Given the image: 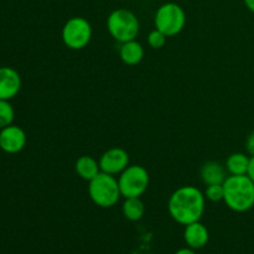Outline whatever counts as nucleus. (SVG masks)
<instances>
[{"mask_svg": "<svg viewBox=\"0 0 254 254\" xmlns=\"http://www.w3.org/2000/svg\"><path fill=\"white\" fill-rule=\"evenodd\" d=\"M205 193L197 188L181 186L169 198L168 210L176 222L188 226L201 220L205 212Z\"/></svg>", "mask_w": 254, "mask_h": 254, "instance_id": "obj_1", "label": "nucleus"}, {"mask_svg": "<svg viewBox=\"0 0 254 254\" xmlns=\"http://www.w3.org/2000/svg\"><path fill=\"white\" fill-rule=\"evenodd\" d=\"M149 174L140 165H129L118 179L121 193L124 198L140 197L149 186Z\"/></svg>", "mask_w": 254, "mask_h": 254, "instance_id": "obj_6", "label": "nucleus"}, {"mask_svg": "<svg viewBox=\"0 0 254 254\" xmlns=\"http://www.w3.org/2000/svg\"><path fill=\"white\" fill-rule=\"evenodd\" d=\"M246 149L251 156H254V131L250 134V136L246 140Z\"/></svg>", "mask_w": 254, "mask_h": 254, "instance_id": "obj_20", "label": "nucleus"}, {"mask_svg": "<svg viewBox=\"0 0 254 254\" xmlns=\"http://www.w3.org/2000/svg\"><path fill=\"white\" fill-rule=\"evenodd\" d=\"M251 158L247 154L233 153L226 160V170L230 175H247Z\"/></svg>", "mask_w": 254, "mask_h": 254, "instance_id": "obj_15", "label": "nucleus"}, {"mask_svg": "<svg viewBox=\"0 0 254 254\" xmlns=\"http://www.w3.org/2000/svg\"><path fill=\"white\" fill-rule=\"evenodd\" d=\"M92 39V26L84 17H71L62 29L64 44L71 50H82Z\"/></svg>", "mask_w": 254, "mask_h": 254, "instance_id": "obj_7", "label": "nucleus"}, {"mask_svg": "<svg viewBox=\"0 0 254 254\" xmlns=\"http://www.w3.org/2000/svg\"><path fill=\"white\" fill-rule=\"evenodd\" d=\"M21 89V77L11 67H0V99L10 101Z\"/></svg>", "mask_w": 254, "mask_h": 254, "instance_id": "obj_10", "label": "nucleus"}, {"mask_svg": "<svg viewBox=\"0 0 254 254\" xmlns=\"http://www.w3.org/2000/svg\"><path fill=\"white\" fill-rule=\"evenodd\" d=\"M74 170L79 178L89 183L101 173V166H99V161H97L94 158L89 155H83L77 159L76 164H74Z\"/></svg>", "mask_w": 254, "mask_h": 254, "instance_id": "obj_12", "label": "nucleus"}, {"mask_svg": "<svg viewBox=\"0 0 254 254\" xmlns=\"http://www.w3.org/2000/svg\"><path fill=\"white\" fill-rule=\"evenodd\" d=\"M88 195L99 207H113L122 196L118 180L114 175L101 171L93 180L89 181Z\"/></svg>", "mask_w": 254, "mask_h": 254, "instance_id": "obj_3", "label": "nucleus"}, {"mask_svg": "<svg viewBox=\"0 0 254 254\" xmlns=\"http://www.w3.org/2000/svg\"><path fill=\"white\" fill-rule=\"evenodd\" d=\"M223 201L235 212H247L254 207V183L248 175H230L223 183Z\"/></svg>", "mask_w": 254, "mask_h": 254, "instance_id": "obj_2", "label": "nucleus"}, {"mask_svg": "<svg viewBox=\"0 0 254 254\" xmlns=\"http://www.w3.org/2000/svg\"><path fill=\"white\" fill-rule=\"evenodd\" d=\"M122 61L129 66H135L140 64L144 57V49L138 41L131 40V41L122 44L121 50H119Z\"/></svg>", "mask_w": 254, "mask_h": 254, "instance_id": "obj_14", "label": "nucleus"}, {"mask_svg": "<svg viewBox=\"0 0 254 254\" xmlns=\"http://www.w3.org/2000/svg\"><path fill=\"white\" fill-rule=\"evenodd\" d=\"M223 196H225L223 184H213V185H207V188H206L205 197L212 202L223 201Z\"/></svg>", "mask_w": 254, "mask_h": 254, "instance_id": "obj_18", "label": "nucleus"}, {"mask_svg": "<svg viewBox=\"0 0 254 254\" xmlns=\"http://www.w3.org/2000/svg\"><path fill=\"white\" fill-rule=\"evenodd\" d=\"M201 179L205 185H213V184H223L227 179L226 169L216 161H207L201 168Z\"/></svg>", "mask_w": 254, "mask_h": 254, "instance_id": "obj_13", "label": "nucleus"}, {"mask_svg": "<svg viewBox=\"0 0 254 254\" xmlns=\"http://www.w3.org/2000/svg\"><path fill=\"white\" fill-rule=\"evenodd\" d=\"M15 112L9 101L0 99V129L11 126L14 122Z\"/></svg>", "mask_w": 254, "mask_h": 254, "instance_id": "obj_17", "label": "nucleus"}, {"mask_svg": "<svg viewBox=\"0 0 254 254\" xmlns=\"http://www.w3.org/2000/svg\"><path fill=\"white\" fill-rule=\"evenodd\" d=\"M184 240L191 250H201L205 247L210 240V233H208L207 227L197 221V222L190 223L185 226L184 231Z\"/></svg>", "mask_w": 254, "mask_h": 254, "instance_id": "obj_11", "label": "nucleus"}, {"mask_svg": "<svg viewBox=\"0 0 254 254\" xmlns=\"http://www.w3.org/2000/svg\"><path fill=\"white\" fill-rule=\"evenodd\" d=\"M26 145V134L20 127L7 126L0 129V149L7 154L20 153Z\"/></svg>", "mask_w": 254, "mask_h": 254, "instance_id": "obj_9", "label": "nucleus"}, {"mask_svg": "<svg viewBox=\"0 0 254 254\" xmlns=\"http://www.w3.org/2000/svg\"><path fill=\"white\" fill-rule=\"evenodd\" d=\"M166 40H168V36H166L164 32H161L160 30L155 29L149 34L148 44L150 45V47H153V49L159 50L161 49V47L165 46Z\"/></svg>", "mask_w": 254, "mask_h": 254, "instance_id": "obj_19", "label": "nucleus"}, {"mask_svg": "<svg viewBox=\"0 0 254 254\" xmlns=\"http://www.w3.org/2000/svg\"><path fill=\"white\" fill-rule=\"evenodd\" d=\"M247 175L250 176L251 180L254 183V156H251V161H250V168H248V173Z\"/></svg>", "mask_w": 254, "mask_h": 254, "instance_id": "obj_21", "label": "nucleus"}, {"mask_svg": "<svg viewBox=\"0 0 254 254\" xmlns=\"http://www.w3.org/2000/svg\"><path fill=\"white\" fill-rule=\"evenodd\" d=\"M175 254H196L195 250H191V248H181V250H179L178 252Z\"/></svg>", "mask_w": 254, "mask_h": 254, "instance_id": "obj_22", "label": "nucleus"}, {"mask_svg": "<svg viewBox=\"0 0 254 254\" xmlns=\"http://www.w3.org/2000/svg\"><path fill=\"white\" fill-rule=\"evenodd\" d=\"M243 1H245L247 9L250 10V11L254 12V0H243Z\"/></svg>", "mask_w": 254, "mask_h": 254, "instance_id": "obj_23", "label": "nucleus"}, {"mask_svg": "<svg viewBox=\"0 0 254 254\" xmlns=\"http://www.w3.org/2000/svg\"><path fill=\"white\" fill-rule=\"evenodd\" d=\"M99 166L103 173L122 174L129 166V154L122 148L108 149L99 159Z\"/></svg>", "mask_w": 254, "mask_h": 254, "instance_id": "obj_8", "label": "nucleus"}, {"mask_svg": "<svg viewBox=\"0 0 254 254\" xmlns=\"http://www.w3.org/2000/svg\"><path fill=\"white\" fill-rule=\"evenodd\" d=\"M107 29L116 41L124 42L135 40L140 24L134 12L127 9H117L109 14L107 19Z\"/></svg>", "mask_w": 254, "mask_h": 254, "instance_id": "obj_4", "label": "nucleus"}, {"mask_svg": "<svg viewBox=\"0 0 254 254\" xmlns=\"http://www.w3.org/2000/svg\"><path fill=\"white\" fill-rule=\"evenodd\" d=\"M122 211L127 220L135 222V221L143 218L144 213H145V207H144L143 201L139 197H129L124 201Z\"/></svg>", "mask_w": 254, "mask_h": 254, "instance_id": "obj_16", "label": "nucleus"}, {"mask_svg": "<svg viewBox=\"0 0 254 254\" xmlns=\"http://www.w3.org/2000/svg\"><path fill=\"white\" fill-rule=\"evenodd\" d=\"M155 29L160 30L168 37L179 35L186 24V14L180 5L166 2L161 5L155 14Z\"/></svg>", "mask_w": 254, "mask_h": 254, "instance_id": "obj_5", "label": "nucleus"}]
</instances>
